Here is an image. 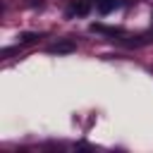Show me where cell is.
Masks as SVG:
<instances>
[{
	"label": "cell",
	"mask_w": 153,
	"mask_h": 153,
	"mask_svg": "<svg viewBox=\"0 0 153 153\" xmlns=\"http://www.w3.org/2000/svg\"><path fill=\"white\" fill-rule=\"evenodd\" d=\"M120 7V0H96V10L100 14H110Z\"/></svg>",
	"instance_id": "cell-1"
},
{
	"label": "cell",
	"mask_w": 153,
	"mask_h": 153,
	"mask_svg": "<svg viewBox=\"0 0 153 153\" xmlns=\"http://www.w3.org/2000/svg\"><path fill=\"white\" fill-rule=\"evenodd\" d=\"M50 53H72L74 50V43L72 41H62V43H53L50 48H48Z\"/></svg>",
	"instance_id": "cell-2"
},
{
	"label": "cell",
	"mask_w": 153,
	"mask_h": 153,
	"mask_svg": "<svg viewBox=\"0 0 153 153\" xmlns=\"http://www.w3.org/2000/svg\"><path fill=\"white\" fill-rule=\"evenodd\" d=\"M74 10H76V14H86V12H88V2H79Z\"/></svg>",
	"instance_id": "cell-3"
}]
</instances>
